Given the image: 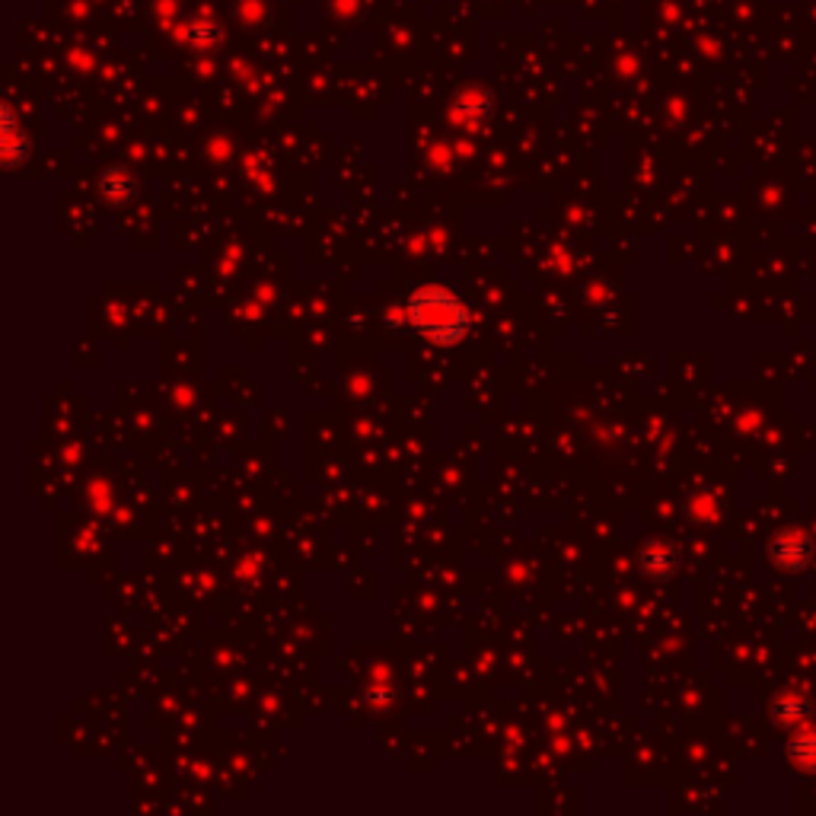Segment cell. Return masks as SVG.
I'll use <instances>...</instances> for the list:
<instances>
[{"mask_svg": "<svg viewBox=\"0 0 816 816\" xmlns=\"http://www.w3.org/2000/svg\"><path fill=\"white\" fill-rule=\"evenodd\" d=\"M409 319L415 332L434 345H453L469 329V310L444 284H424L409 297Z\"/></svg>", "mask_w": 816, "mask_h": 816, "instance_id": "6da1fadb", "label": "cell"}, {"mask_svg": "<svg viewBox=\"0 0 816 816\" xmlns=\"http://www.w3.org/2000/svg\"><path fill=\"white\" fill-rule=\"evenodd\" d=\"M99 192L109 198V201H125V198L135 195V176L128 169H109L99 182Z\"/></svg>", "mask_w": 816, "mask_h": 816, "instance_id": "7a4b0ae2", "label": "cell"}, {"mask_svg": "<svg viewBox=\"0 0 816 816\" xmlns=\"http://www.w3.org/2000/svg\"><path fill=\"white\" fill-rule=\"evenodd\" d=\"M27 144H20V135H17V125H13V115L3 113V160L13 167L20 157H23Z\"/></svg>", "mask_w": 816, "mask_h": 816, "instance_id": "3957f363", "label": "cell"}, {"mask_svg": "<svg viewBox=\"0 0 816 816\" xmlns=\"http://www.w3.org/2000/svg\"><path fill=\"white\" fill-rule=\"evenodd\" d=\"M189 35L195 39L198 45H214V42H218V27H214V23H208V27H204V23L198 20L195 27L189 29Z\"/></svg>", "mask_w": 816, "mask_h": 816, "instance_id": "277c9868", "label": "cell"}]
</instances>
